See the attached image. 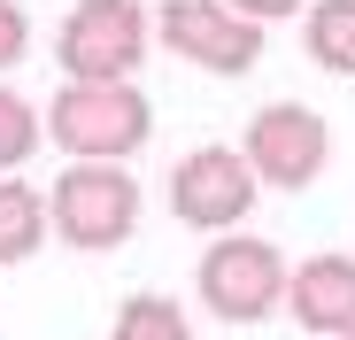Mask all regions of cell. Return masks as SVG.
<instances>
[{
  "label": "cell",
  "mask_w": 355,
  "mask_h": 340,
  "mask_svg": "<svg viewBox=\"0 0 355 340\" xmlns=\"http://www.w3.org/2000/svg\"><path fill=\"white\" fill-rule=\"evenodd\" d=\"M155 132V108L132 78H62V93L46 101V139L70 162H124Z\"/></svg>",
  "instance_id": "6da1fadb"
},
{
  "label": "cell",
  "mask_w": 355,
  "mask_h": 340,
  "mask_svg": "<svg viewBox=\"0 0 355 340\" xmlns=\"http://www.w3.org/2000/svg\"><path fill=\"white\" fill-rule=\"evenodd\" d=\"M46 216L54 240L78 255H108L139 232V178L124 162H70L62 178L46 186Z\"/></svg>",
  "instance_id": "7a4b0ae2"
},
{
  "label": "cell",
  "mask_w": 355,
  "mask_h": 340,
  "mask_svg": "<svg viewBox=\"0 0 355 340\" xmlns=\"http://www.w3.org/2000/svg\"><path fill=\"white\" fill-rule=\"evenodd\" d=\"M193 287H201V309H216L224 325H255V317H270V309L286 302L293 271H286L278 240H255V232H216V248H201Z\"/></svg>",
  "instance_id": "3957f363"
},
{
  "label": "cell",
  "mask_w": 355,
  "mask_h": 340,
  "mask_svg": "<svg viewBox=\"0 0 355 340\" xmlns=\"http://www.w3.org/2000/svg\"><path fill=\"white\" fill-rule=\"evenodd\" d=\"M147 62V8L139 0H70L54 24V70L62 78H132Z\"/></svg>",
  "instance_id": "277c9868"
},
{
  "label": "cell",
  "mask_w": 355,
  "mask_h": 340,
  "mask_svg": "<svg viewBox=\"0 0 355 340\" xmlns=\"http://www.w3.org/2000/svg\"><path fill=\"white\" fill-rule=\"evenodd\" d=\"M155 31H162V46L178 54V62L216 70V78H248L263 62V24L240 16L232 0H162Z\"/></svg>",
  "instance_id": "5b68a950"
},
{
  "label": "cell",
  "mask_w": 355,
  "mask_h": 340,
  "mask_svg": "<svg viewBox=\"0 0 355 340\" xmlns=\"http://www.w3.org/2000/svg\"><path fill=\"white\" fill-rule=\"evenodd\" d=\"M255 194L263 178H255L248 147H193L170 162V216L193 224V232H232L255 209Z\"/></svg>",
  "instance_id": "8992f818"
},
{
  "label": "cell",
  "mask_w": 355,
  "mask_h": 340,
  "mask_svg": "<svg viewBox=\"0 0 355 340\" xmlns=\"http://www.w3.org/2000/svg\"><path fill=\"white\" fill-rule=\"evenodd\" d=\"M240 147H248V162H255V178L278 186V194L317 186L324 162H332V132H324L317 108H302V101H263L255 117H248V139H240Z\"/></svg>",
  "instance_id": "52a82bcc"
},
{
  "label": "cell",
  "mask_w": 355,
  "mask_h": 340,
  "mask_svg": "<svg viewBox=\"0 0 355 340\" xmlns=\"http://www.w3.org/2000/svg\"><path fill=\"white\" fill-rule=\"evenodd\" d=\"M286 309L302 332H355V255H309V263H293V287H286Z\"/></svg>",
  "instance_id": "ba28073f"
},
{
  "label": "cell",
  "mask_w": 355,
  "mask_h": 340,
  "mask_svg": "<svg viewBox=\"0 0 355 340\" xmlns=\"http://www.w3.org/2000/svg\"><path fill=\"white\" fill-rule=\"evenodd\" d=\"M302 46L332 78H355V0H309L302 8Z\"/></svg>",
  "instance_id": "9c48e42d"
},
{
  "label": "cell",
  "mask_w": 355,
  "mask_h": 340,
  "mask_svg": "<svg viewBox=\"0 0 355 340\" xmlns=\"http://www.w3.org/2000/svg\"><path fill=\"white\" fill-rule=\"evenodd\" d=\"M54 232V216H46V194L24 186V178H0V263H24L39 255V240Z\"/></svg>",
  "instance_id": "30bf717a"
},
{
  "label": "cell",
  "mask_w": 355,
  "mask_h": 340,
  "mask_svg": "<svg viewBox=\"0 0 355 340\" xmlns=\"http://www.w3.org/2000/svg\"><path fill=\"white\" fill-rule=\"evenodd\" d=\"M108 340H193V325H186V309H178L170 294H124Z\"/></svg>",
  "instance_id": "8fae6325"
},
{
  "label": "cell",
  "mask_w": 355,
  "mask_h": 340,
  "mask_svg": "<svg viewBox=\"0 0 355 340\" xmlns=\"http://www.w3.org/2000/svg\"><path fill=\"white\" fill-rule=\"evenodd\" d=\"M39 139H46L39 108H31L16 85H0V178H8L16 162H31V155H39Z\"/></svg>",
  "instance_id": "7c38bea8"
},
{
  "label": "cell",
  "mask_w": 355,
  "mask_h": 340,
  "mask_svg": "<svg viewBox=\"0 0 355 340\" xmlns=\"http://www.w3.org/2000/svg\"><path fill=\"white\" fill-rule=\"evenodd\" d=\"M31 54V16H24V0H0V70H16Z\"/></svg>",
  "instance_id": "4fadbf2b"
},
{
  "label": "cell",
  "mask_w": 355,
  "mask_h": 340,
  "mask_svg": "<svg viewBox=\"0 0 355 340\" xmlns=\"http://www.w3.org/2000/svg\"><path fill=\"white\" fill-rule=\"evenodd\" d=\"M240 16H255V24H278V16H293V8H309V0H232Z\"/></svg>",
  "instance_id": "5bb4252c"
},
{
  "label": "cell",
  "mask_w": 355,
  "mask_h": 340,
  "mask_svg": "<svg viewBox=\"0 0 355 340\" xmlns=\"http://www.w3.org/2000/svg\"><path fill=\"white\" fill-rule=\"evenodd\" d=\"M340 340H355V332H340Z\"/></svg>",
  "instance_id": "9a60e30c"
}]
</instances>
